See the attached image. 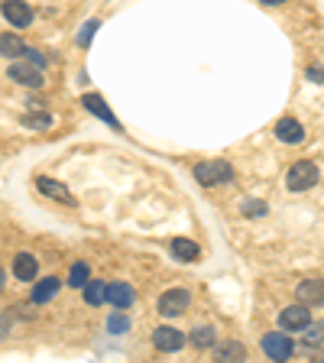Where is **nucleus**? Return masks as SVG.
Segmentation results:
<instances>
[{"mask_svg":"<svg viewBox=\"0 0 324 363\" xmlns=\"http://www.w3.org/2000/svg\"><path fill=\"white\" fill-rule=\"evenodd\" d=\"M16 84H26V88H43L45 78H43V68L33 65V62H13L7 72Z\"/></svg>","mask_w":324,"mask_h":363,"instance_id":"2","label":"nucleus"},{"mask_svg":"<svg viewBox=\"0 0 324 363\" xmlns=\"http://www.w3.org/2000/svg\"><path fill=\"white\" fill-rule=\"evenodd\" d=\"M195 179L201 182V185H218V182H230V179H234V169L227 166V162H220V159H214V162H198V166H195Z\"/></svg>","mask_w":324,"mask_h":363,"instance_id":"1","label":"nucleus"},{"mask_svg":"<svg viewBox=\"0 0 324 363\" xmlns=\"http://www.w3.org/2000/svg\"><path fill=\"white\" fill-rule=\"evenodd\" d=\"M243 214H253V218H263L266 204L263 201H243Z\"/></svg>","mask_w":324,"mask_h":363,"instance_id":"25","label":"nucleus"},{"mask_svg":"<svg viewBox=\"0 0 324 363\" xmlns=\"http://www.w3.org/2000/svg\"><path fill=\"white\" fill-rule=\"evenodd\" d=\"M191 344H195V347H214V344H218V331H214L211 325L198 328V331L191 334Z\"/></svg>","mask_w":324,"mask_h":363,"instance_id":"18","label":"nucleus"},{"mask_svg":"<svg viewBox=\"0 0 324 363\" xmlns=\"http://www.w3.org/2000/svg\"><path fill=\"white\" fill-rule=\"evenodd\" d=\"M98 26H101L98 20H88V23H84V30L78 33V45H88L91 39H94V33H98Z\"/></svg>","mask_w":324,"mask_h":363,"instance_id":"24","label":"nucleus"},{"mask_svg":"<svg viewBox=\"0 0 324 363\" xmlns=\"http://www.w3.org/2000/svg\"><path fill=\"white\" fill-rule=\"evenodd\" d=\"M318 182V166L315 162H295L289 169V189L292 191H308Z\"/></svg>","mask_w":324,"mask_h":363,"instance_id":"3","label":"nucleus"},{"mask_svg":"<svg viewBox=\"0 0 324 363\" xmlns=\"http://www.w3.org/2000/svg\"><path fill=\"white\" fill-rule=\"evenodd\" d=\"M84 282H88V266L75 263V266H72V276H68V286H72V289H82Z\"/></svg>","mask_w":324,"mask_h":363,"instance_id":"23","label":"nucleus"},{"mask_svg":"<svg viewBox=\"0 0 324 363\" xmlns=\"http://www.w3.org/2000/svg\"><path fill=\"white\" fill-rule=\"evenodd\" d=\"M276 136H279L282 143H302L305 130H302V123H298V121H292V117H282V121L276 123Z\"/></svg>","mask_w":324,"mask_h":363,"instance_id":"14","label":"nucleus"},{"mask_svg":"<svg viewBox=\"0 0 324 363\" xmlns=\"http://www.w3.org/2000/svg\"><path fill=\"white\" fill-rule=\"evenodd\" d=\"M26 55H30V62H33V65H39V68H43V65H45L43 52H36V49H26Z\"/></svg>","mask_w":324,"mask_h":363,"instance_id":"27","label":"nucleus"},{"mask_svg":"<svg viewBox=\"0 0 324 363\" xmlns=\"http://www.w3.org/2000/svg\"><path fill=\"white\" fill-rule=\"evenodd\" d=\"M39 272V263L33 253H20V257H13V276L20 282H33Z\"/></svg>","mask_w":324,"mask_h":363,"instance_id":"10","label":"nucleus"},{"mask_svg":"<svg viewBox=\"0 0 324 363\" xmlns=\"http://www.w3.org/2000/svg\"><path fill=\"white\" fill-rule=\"evenodd\" d=\"M259 4H266V7H279V4H286V0H259Z\"/></svg>","mask_w":324,"mask_h":363,"instance_id":"30","label":"nucleus"},{"mask_svg":"<svg viewBox=\"0 0 324 363\" xmlns=\"http://www.w3.org/2000/svg\"><path fill=\"white\" fill-rule=\"evenodd\" d=\"M298 302L302 305H324V279H308L298 286Z\"/></svg>","mask_w":324,"mask_h":363,"instance_id":"11","label":"nucleus"},{"mask_svg":"<svg viewBox=\"0 0 324 363\" xmlns=\"http://www.w3.org/2000/svg\"><path fill=\"white\" fill-rule=\"evenodd\" d=\"M107 328H111V334H123V331H130V318L123 315V311H113V315L107 318Z\"/></svg>","mask_w":324,"mask_h":363,"instance_id":"22","label":"nucleus"},{"mask_svg":"<svg viewBox=\"0 0 324 363\" xmlns=\"http://www.w3.org/2000/svg\"><path fill=\"white\" fill-rule=\"evenodd\" d=\"M4 279H7V276H4V269H0V292H4Z\"/></svg>","mask_w":324,"mask_h":363,"instance_id":"31","label":"nucleus"},{"mask_svg":"<svg viewBox=\"0 0 324 363\" xmlns=\"http://www.w3.org/2000/svg\"><path fill=\"white\" fill-rule=\"evenodd\" d=\"M104 302H111L113 308H130L133 305V289L127 282H113L104 289Z\"/></svg>","mask_w":324,"mask_h":363,"instance_id":"9","label":"nucleus"},{"mask_svg":"<svg viewBox=\"0 0 324 363\" xmlns=\"http://www.w3.org/2000/svg\"><path fill=\"white\" fill-rule=\"evenodd\" d=\"M152 344H156V350H162V354H175V350H181L185 337H181V331H175V328H156V331H152Z\"/></svg>","mask_w":324,"mask_h":363,"instance_id":"7","label":"nucleus"},{"mask_svg":"<svg viewBox=\"0 0 324 363\" xmlns=\"http://www.w3.org/2000/svg\"><path fill=\"white\" fill-rule=\"evenodd\" d=\"M308 78L321 84V82H324V68H308Z\"/></svg>","mask_w":324,"mask_h":363,"instance_id":"29","label":"nucleus"},{"mask_svg":"<svg viewBox=\"0 0 324 363\" xmlns=\"http://www.w3.org/2000/svg\"><path fill=\"white\" fill-rule=\"evenodd\" d=\"M23 123H30V127H49L52 121H49V117H26Z\"/></svg>","mask_w":324,"mask_h":363,"instance_id":"26","label":"nucleus"},{"mask_svg":"<svg viewBox=\"0 0 324 363\" xmlns=\"http://www.w3.org/2000/svg\"><path fill=\"white\" fill-rule=\"evenodd\" d=\"M4 16H7V23H13L16 30H26L33 23V10L23 4V0H7L4 4Z\"/></svg>","mask_w":324,"mask_h":363,"instance_id":"8","label":"nucleus"},{"mask_svg":"<svg viewBox=\"0 0 324 363\" xmlns=\"http://www.w3.org/2000/svg\"><path fill=\"white\" fill-rule=\"evenodd\" d=\"M189 305H191V295L185 292V289H169V292L159 298V311H162L166 318L169 315H181Z\"/></svg>","mask_w":324,"mask_h":363,"instance_id":"5","label":"nucleus"},{"mask_svg":"<svg viewBox=\"0 0 324 363\" xmlns=\"http://www.w3.org/2000/svg\"><path fill=\"white\" fill-rule=\"evenodd\" d=\"M84 107H88V111L94 113V117H101V121H104L107 127L121 130V123H117V117H113V113H111V107L104 104V98H101V94H88V98H84Z\"/></svg>","mask_w":324,"mask_h":363,"instance_id":"13","label":"nucleus"},{"mask_svg":"<svg viewBox=\"0 0 324 363\" xmlns=\"http://www.w3.org/2000/svg\"><path fill=\"white\" fill-rule=\"evenodd\" d=\"M36 189L43 191V195H49V198H59V201H65V204H75V198H72V191H68L65 185H59V182H52V179H45V175H39V179H36Z\"/></svg>","mask_w":324,"mask_h":363,"instance_id":"15","label":"nucleus"},{"mask_svg":"<svg viewBox=\"0 0 324 363\" xmlns=\"http://www.w3.org/2000/svg\"><path fill=\"white\" fill-rule=\"evenodd\" d=\"M0 55L20 59V55H26V43H23L20 36H13V33H4V36H0Z\"/></svg>","mask_w":324,"mask_h":363,"instance_id":"17","label":"nucleus"},{"mask_svg":"<svg viewBox=\"0 0 324 363\" xmlns=\"http://www.w3.org/2000/svg\"><path fill=\"white\" fill-rule=\"evenodd\" d=\"M311 321V315H308V305H289V308H282V315H279V325L286 328V331H302L305 325Z\"/></svg>","mask_w":324,"mask_h":363,"instance_id":"6","label":"nucleus"},{"mask_svg":"<svg viewBox=\"0 0 324 363\" xmlns=\"http://www.w3.org/2000/svg\"><path fill=\"white\" fill-rule=\"evenodd\" d=\"M302 334L308 344H324V321H308V325L302 328Z\"/></svg>","mask_w":324,"mask_h":363,"instance_id":"21","label":"nucleus"},{"mask_svg":"<svg viewBox=\"0 0 324 363\" xmlns=\"http://www.w3.org/2000/svg\"><path fill=\"white\" fill-rule=\"evenodd\" d=\"M263 354L269 360H289L295 354V344L286 337V334H266L263 337Z\"/></svg>","mask_w":324,"mask_h":363,"instance_id":"4","label":"nucleus"},{"mask_svg":"<svg viewBox=\"0 0 324 363\" xmlns=\"http://www.w3.org/2000/svg\"><path fill=\"white\" fill-rule=\"evenodd\" d=\"M59 289H62V282L55 279V276H49V279H43L36 289H33V302H36V305L52 302V298H55V292H59Z\"/></svg>","mask_w":324,"mask_h":363,"instance_id":"16","label":"nucleus"},{"mask_svg":"<svg viewBox=\"0 0 324 363\" xmlns=\"http://www.w3.org/2000/svg\"><path fill=\"white\" fill-rule=\"evenodd\" d=\"M82 289H84V302H88V305H101V302H104V289H107L104 282H91L88 279Z\"/></svg>","mask_w":324,"mask_h":363,"instance_id":"19","label":"nucleus"},{"mask_svg":"<svg viewBox=\"0 0 324 363\" xmlns=\"http://www.w3.org/2000/svg\"><path fill=\"white\" fill-rule=\"evenodd\" d=\"M172 257L179 259V263H195V259L201 257V250H198V243L189 240V237H175L172 240Z\"/></svg>","mask_w":324,"mask_h":363,"instance_id":"12","label":"nucleus"},{"mask_svg":"<svg viewBox=\"0 0 324 363\" xmlns=\"http://www.w3.org/2000/svg\"><path fill=\"white\" fill-rule=\"evenodd\" d=\"M218 357L220 360H243V357H247V347L237 344V340H230V344H220L218 347Z\"/></svg>","mask_w":324,"mask_h":363,"instance_id":"20","label":"nucleus"},{"mask_svg":"<svg viewBox=\"0 0 324 363\" xmlns=\"http://www.w3.org/2000/svg\"><path fill=\"white\" fill-rule=\"evenodd\" d=\"M7 334H10V318H7V315H0V340L7 337Z\"/></svg>","mask_w":324,"mask_h":363,"instance_id":"28","label":"nucleus"}]
</instances>
